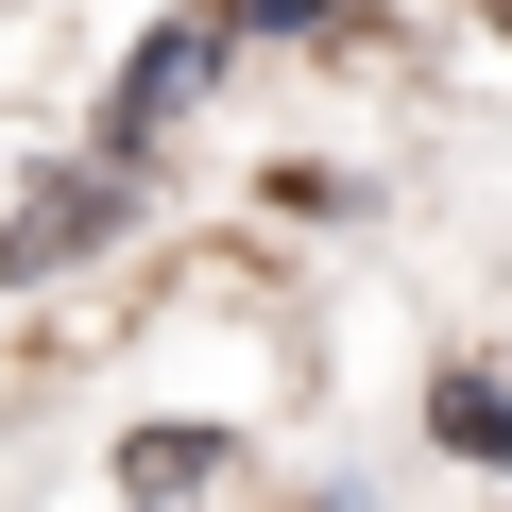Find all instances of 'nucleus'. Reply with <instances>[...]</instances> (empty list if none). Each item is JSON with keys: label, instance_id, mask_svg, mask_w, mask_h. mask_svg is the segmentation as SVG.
<instances>
[{"label": "nucleus", "instance_id": "1", "mask_svg": "<svg viewBox=\"0 0 512 512\" xmlns=\"http://www.w3.org/2000/svg\"><path fill=\"white\" fill-rule=\"evenodd\" d=\"M86 222H120V171H52V188L18 205V239H0V274H52V256H69Z\"/></svg>", "mask_w": 512, "mask_h": 512}]
</instances>
